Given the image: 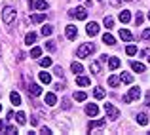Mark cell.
<instances>
[{"label": "cell", "mask_w": 150, "mask_h": 135, "mask_svg": "<svg viewBox=\"0 0 150 135\" xmlns=\"http://www.w3.org/2000/svg\"><path fill=\"white\" fill-rule=\"evenodd\" d=\"M93 51H95V44H93V42H86V44H82L80 48H78L76 55L82 57V59H86V57H91Z\"/></svg>", "instance_id": "cell-1"}, {"label": "cell", "mask_w": 150, "mask_h": 135, "mask_svg": "<svg viewBox=\"0 0 150 135\" xmlns=\"http://www.w3.org/2000/svg\"><path fill=\"white\" fill-rule=\"evenodd\" d=\"M2 21L6 23V25H11V23L15 21V10L11 6H6L2 10Z\"/></svg>", "instance_id": "cell-2"}, {"label": "cell", "mask_w": 150, "mask_h": 135, "mask_svg": "<svg viewBox=\"0 0 150 135\" xmlns=\"http://www.w3.org/2000/svg\"><path fill=\"white\" fill-rule=\"evenodd\" d=\"M105 114L110 120H118V118H120V110H118L112 103H105Z\"/></svg>", "instance_id": "cell-3"}, {"label": "cell", "mask_w": 150, "mask_h": 135, "mask_svg": "<svg viewBox=\"0 0 150 135\" xmlns=\"http://www.w3.org/2000/svg\"><path fill=\"white\" fill-rule=\"evenodd\" d=\"M69 15H70V17L80 19V21L88 19V11H86V8H76V10H70V11H69Z\"/></svg>", "instance_id": "cell-4"}, {"label": "cell", "mask_w": 150, "mask_h": 135, "mask_svg": "<svg viewBox=\"0 0 150 135\" xmlns=\"http://www.w3.org/2000/svg\"><path fill=\"white\" fill-rule=\"evenodd\" d=\"M99 29L101 27L97 25L95 21H91V23H88V27H86V33H88L89 36H95V34H99Z\"/></svg>", "instance_id": "cell-5"}, {"label": "cell", "mask_w": 150, "mask_h": 135, "mask_svg": "<svg viewBox=\"0 0 150 135\" xmlns=\"http://www.w3.org/2000/svg\"><path fill=\"white\" fill-rule=\"evenodd\" d=\"M65 34H67V38H69V40H74V38L78 36V29H76L74 25H67Z\"/></svg>", "instance_id": "cell-6"}, {"label": "cell", "mask_w": 150, "mask_h": 135, "mask_svg": "<svg viewBox=\"0 0 150 135\" xmlns=\"http://www.w3.org/2000/svg\"><path fill=\"white\" fill-rule=\"evenodd\" d=\"M86 114H88V116H97V114H99V107H97L95 103L86 105Z\"/></svg>", "instance_id": "cell-7"}, {"label": "cell", "mask_w": 150, "mask_h": 135, "mask_svg": "<svg viewBox=\"0 0 150 135\" xmlns=\"http://www.w3.org/2000/svg\"><path fill=\"white\" fill-rule=\"evenodd\" d=\"M27 91H29V95H33V97H38V95L42 93V88L38 84H30L29 88H27Z\"/></svg>", "instance_id": "cell-8"}, {"label": "cell", "mask_w": 150, "mask_h": 135, "mask_svg": "<svg viewBox=\"0 0 150 135\" xmlns=\"http://www.w3.org/2000/svg\"><path fill=\"white\" fill-rule=\"evenodd\" d=\"M10 99H11V105H13V107H19V105H21V95H19L17 91H11V93H10Z\"/></svg>", "instance_id": "cell-9"}, {"label": "cell", "mask_w": 150, "mask_h": 135, "mask_svg": "<svg viewBox=\"0 0 150 135\" xmlns=\"http://www.w3.org/2000/svg\"><path fill=\"white\" fill-rule=\"evenodd\" d=\"M103 42H105L106 46H114V44H116V38H114L110 33H105V34H103Z\"/></svg>", "instance_id": "cell-10"}, {"label": "cell", "mask_w": 150, "mask_h": 135, "mask_svg": "<svg viewBox=\"0 0 150 135\" xmlns=\"http://www.w3.org/2000/svg\"><path fill=\"white\" fill-rule=\"evenodd\" d=\"M120 38L124 42H131L133 40V34L129 33V31H125V29H120Z\"/></svg>", "instance_id": "cell-11"}, {"label": "cell", "mask_w": 150, "mask_h": 135, "mask_svg": "<svg viewBox=\"0 0 150 135\" xmlns=\"http://www.w3.org/2000/svg\"><path fill=\"white\" fill-rule=\"evenodd\" d=\"M120 21H122V23H129V21H131V11L122 10V11H120Z\"/></svg>", "instance_id": "cell-12"}, {"label": "cell", "mask_w": 150, "mask_h": 135, "mask_svg": "<svg viewBox=\"0 0 150 135\" xmlns=\"http://www.w3.org/2000/svg\"><path fill=\"white\" fill-rule=\"evenodd\" d=\"M76 84L84 88V86H89V84H91V80H89L88 76H80V74H78V76H76Z\"/></svg>", "instance_id": "cell-13"}, {"label": "cell", "mask_w": 150, "mask_h": 135, "mask_svg": "<svg viewBox=\"0 0 150 135\" xmlns=\"http://www.w3.org/2000/svg\"><path fill=\"white\" fill-rule=\"evenodd\" d=\"M118 67H120V59H118V57H108V69L116 70Z\"/></svg>", "instance_id": "cell-14"}, {"label": "cell", "mask_w": 150, "mask_h": 135, "mask_svg": "<svg viewBox=\"0 0 150 135\" xmlns=\"http://www.w3.org/2000/svg\"><path fill=\"white\" fill-rule=\"evenodd\" d=\"M105 124H106V120H103V118H101V120H95V122H89V126H88V128H89V131H91V129L103 128V126H105Z\"/></svg>", "instance_id": "cell-15"}, {"label": "cell", "mask_w": 150, "mask_h": 135, "mask_svg": "<svg viewBox=\"0 0 150 135\" xmlns=\"http://www.w3.org/2000/svg\"><path fill=\"white\" fill-rule=\"evenodd\" d=\"M46 105H48V107L57 105V97H55V93H46Z\"/></svg>", "instance_id": "cell-16"}, {"label": "cell", "mask_w": 150, "mask_h": 135, "mask_svg": "<svg viewBox=\"0 0 150 135\" xmlns=\"http://www.w3.org/2000/svg\"><path fill=\"white\" fill-rule=\"evenodd\" d=\"M129 97H131V101H137V99L141 97V90L139 88H129Z\"/></svg>", "instance_id": "cell-17"}, {"label": "cell", "mask_w": 150, "mask_h": 135, "mask_svg": "<svg viewBox=\"0 0 150 135\" xmlns=\"http://www.w3.org/2000/svg\"><path fill=\"white\" fill-rule=\"evenodd\" d=\"M89 70H91L93 74H99V72H101V61H91V65H89Z\"/></svg>", "instance_id": "cell-18"}, {"label": "cell", "mask_w": 150, "mask_h": 135, "mask_svg": "<svg viewBox=\"0 0 150 135\" xmlns=\"http://www.w3.org/2000/svg\"><path fill=\"white\" fill-rule=\"evenodd\" d=\"M131 69L135 70V72H144V65L139 61H131Z\"/></svg>", "instance_id": "cell-19"}, {"label": "cell", "mask_w": 150, "mask_h": 135, "mask_svg": "<svg viewBox=\"0 0 150 135\" xmlns=\"http://www.w3.org/2000/svg\"><path fill=\"white\" fill-rule=\"evenodd\" d=\"M120 82H124V84H131V82H133V76L129 72H122L120 74Z\"/></svg>", "instance_id": "cell-20"}, {"label": "cell", "mask_w": 150, "mask_h": 135, "mask_svg": "<svg viewBox=\"0 0 150 135\" xmlns=\"http://www.w3.org/2000/svg\"><path fill=\"white\" fill-rule=\"evenodd\" d=\"M38 78H40L42 84H50V82H51V74L50 72H40V74H38Z\"/></svg>", "instance_id": "cell-21"}, {"label": "cell", "mask_w": 150, "mask_h": 135, "mask_svg": "<svg viewBox=\"0 0 150 135\" xmlns=\"http://www.w3.org/2000/svg\"><path fill=\"white\" fill-rule=\"evenodd\" d=\"M34 42H36V33H29L25 36V44L30 46V44H34Z\"/></svg>", "instance_id": "cell-22"}, {"label": "cell", "mask_w": 150, "mask_h": 135, "mask_svg": "<svg viewBox=\"0 0 150 135\" xmlns=\"http://www.w3.org/2000/svg\"><path fill=\"white\" fill-rule=\"evenodd\" d=\"M108 86L110 88H118L120 86V76H108Z\"/></svg>", "instance_id": "cell-23"}, {"label": "cell", "mask_w": 150, "mask_h": 135, "mask_svg": "<svg viewBox=\"0 0 150 135\" xmlns=\"http://www.w3.org/2000/svg\"><path fill=\"white\" fill-rule=\"evenodd\" d=\"M137 122H139L141 126H146L148 124V116L144 112H139V114H137Z\"/></svg>", "instance_id": "cell-24"}, {"label": "cell", "mask_w": 150, "mask_h": 135, "mask_svg": "<svg viewBox=\"0 0 150 135\" xmlns=\"http://www.w3.org/2000/svg\"><path fill=\"white\" fill-rule=\"evenodd\" d=\"M33 8H36V10H48V2L46 0H38V2L33 4Z\"/></svg>", "instance_id": "cell-25"}, {"label": "cell", "mask_w": 150, "mask_h": 135, "mask_svg": "<svg viewBox=\"0 0 150 135\" xmlns=\"http://www.w3.org/2000/svg\"><path fill=\"white\" fill-rule=\"evenodd\" d=\"M44 19H46V14H34L33 17H30V21L33 23H42Z\"/></svg>", "instance_id": "cell-26"}, {"label": "cell", "mask_w": 150, "mask_h": 135, "mask_svg": "<svg viewBox=\"0 0 150 135\" xmlns=\"http://www.w3.org/2000/svg\"><path fill=\"white\" fill-rule=\"evenodd\" d=\"M70 69H72V72H74V74H80L82 70H84V67H82L80 63H76V61H74L72 65H70Z\"/></svg>", "instance_id": "cell-27"}, {"label": "cell", "mask_w": 150, "mask_h": 135, "mask_svg": "<svg viewBox=\"0 0 150 135\" xmlns=\"http://www.w3.org/2000/svg\"><path fill=\"white\" fill-rule=\"evenodd\" d=\"M40 33H42V36H50V34L53 33V27H51V25H44Z\"/></svg>", "instance_id": "cell-28"}, {"label": "cell", "mask_w": 150, "mask_h": 135, "mask_svg": "<svg viewBox=\"0 0 150 135\" xmlns=\"http://www.w3.org/2000/svg\"><path fill=\"white\" fill-rule=\"evenodd\" d=\"M93 97H95V99H103V97H105V90H103V88H95V90H93Z\"/></svg>", "instance_id": "cell-29"}, {"label": "cell", "mask_w": 150, "mask_h": 135, "mask_svg": "<svg viewBox=\"0 0 150 135\" xmlns=\"http://www.w3.org/2000/svg\"><path fill=\"white\" fill-rule=\"evenodd\" d=\"M74 99H76V101H86L88 95H86V91H76V93H74Z\"/></svg>", "instance_id": "cell-30"}, {"label": "cell", "mask_w": 150, "mask_h": 135, "mask_svg": "<svg viewBox=\"0 0 150 135\" xmlns=\"http://www.w3.org/2000/svg\"><path fill=\"white\" fill-rule=\"evenodd\" d=\"M40 55H42V48L34 46L33 50H30V57H40Z\"/></svg>", "instance_id": "cell-31"}, {"label": "cell", "mask_w": 150, "mask_h": 135, "mask_svg": "<svg viewBox=\"0 0 150 135\" xmlns=\"http://www.w3.org/2000/svg\"><path fill=\"white\" fill-rule=\"evenodd\" d=\"M40 67H44V69L51 67V57H42L40 59Z\"/></svg>", "instance_id": "cell-32"}, {"label": "cell", "mask_w": 150, "mask_h": 135, "mask_svg": "<svg viewBox=\"0 0 150 135\" xmlns=\"http://www.w3.org/2000/svg\"><path fill=\"white\" fill-rule=\"evenodd\" d=\"M103 23H105L106 31H110V29L114 27V19H112V17H105V21H103Z\"/></svg>", "instance_id": "cell-33"}, {"label": "cell", "mask_w": 150, "mask_h": 135, "mask_svg": "<svg viewBox=\"0 0 150 135\" xmlns=\"http://www.w3.org/2000/svg\"><path fill=\"white\" fill-rule=\"evenodd\" d=\"M15 118H17V124H25V122H27L25 112H17V114H15Z\"/></svg>", "instance_id": "cell-34"}, {"label": "cell", "mask_w": 150, "mask_h": 135, "mask_svg": "<svg viewBox=\"0 0 150 135\" xmlns=\"http://www.w3.org/2000/svg\"><path fill=\"white\" fill-rule=\"evenodd\" d=\"M4 133H8V135H13V133H17V129H15V126H6Z\"/></svg>", "instance_id": "cell-35"}, {"label": "cell", "mask_w": 150, "mask_h": 135, "mask_svg": "<svg viewBox=\"0 0 150 135\" xmlns=\"http://www.w3.org/2000/svg\"><path fill=\"white\" fill-rule=\"evenodd\" d=\"M125 53H127V55H135L137 53V48L135 46H127V48H125Z\"/></svg>", "instance_id": "cell-36"}, {"label": "cell", "mask_w": 150, "mask_h": 135, "mask_svg": "<svg viewBox=\"0 0 150 135\" xmlns=\"http://www.w3.org/2000/svg\"><path fill=\"white\" fill-rule=\"evenodd\" d=\"M63 109H65V110H70V109H72V103H70L69 99H63Z\"/></svg>", "instance_id": "cell-37"}, {"label": "cell", "mask_w": 150, "mask_h": 135, "mask_svg": "<svg viewBox=\"0 0 150 135\" xmlns=\"http://www.w3.org/2000/svg\"><path fill=\"white\" fill-rule=\"evenodd\" d=\"M135 23H137V25H143V14H141V11H137V17H135Z\"/></svg>", "instance_id": "cell-38"}, {"label": "cell", "mask_w": 150, "mask_h": 135, "mask_svg": "<svg viewBox=\"0 0 150 135\" xmlns=\"http://www.w3.org/2000/svg\"><path fill=\"white\" fill-rule=\"evenodd\" d=\"M53 72L57 74L59 78H63V69H61V67H53Z\"/></svg>", "instance_id": "cell-39"}, {"label": "cell", "mask_w": 150, "mask_h": 135, "mask_svg": "<svg viewBox=\"0 0 150 135\" xmlns=\"http://www.w3.org/2000/svg\"><path fill=\"white\" fill-rule=\"evenodd\" d=\"M122 2H131V0H110V4H112V6H120Z\"/></svg>", "instance_id": "cell-40"}, {"label": "cell", "mask_w": 150, "mask_h": 135, "mask_svg": "<svg viewBox=\"0 0 150 135\" xmlns=\"http://www.w3.org/2000/svg\"><path fill=\"white\" fill-rule=\"evenodd\" d=\"M143 38H144V40H150V29H144L143 31Z\"/></svg>", "instance_id": "cell-41"}, {"label": "cell", "mask_w": 150, "mask_h": 135, "mask_svg": "<svg viewBox=\"0 0 150 135\" xmlns=\"http://www.w3.org/2000/svg\"><path fill=\"white\" fill-rule=\"evenodd\" d=\"M46 48H48L50 51H55V44H53V42H46Z\"/></svg>", "instance_id": "cell-42"}, {"label": "cell", "mask_w": 150, "mask_h": 135, "mask_svg": "<svg viewBox=\"0 0 150 135\" xmlns=\"http://www.w3.org/2000/svg\"><path fill=\"white\" fill-rule=\"evenodd\" d=\"M40 133H44V135H51V129H50V128H46V126H44V128L40 129Z\"/></svg>", "instance_id": "cell-43"}, {"label": "cell", "mask_w": 150, "mask_h": 135, "mask_svg": "<svg viewBox=\"0 0 150 135\" xmlns=\"http://www.w3.org/2000/svg\"><path fill=\"white\" fill-rule=\"evenodd\" d=\"M144 105H148V107H150V90L146 91V97H144Z\"/></svg>", "instance_id": "cell-44"}, {"label": "cell", "mask_w": 150, "mask_h": 135, "mask_svg": "<svg viewBox=\"0 0 150 135\" xmlns=\"http://www.w3.org/2000/svg\"><path fill=\"white\" fill-rule=\"evenodd\" d=\"M30 124L36 126V124H38V118H36V116H30Z\"/></svg>", "instance_id": "cell-45"}, {"label": "cell", "mask_w": 150, "mask_h": 135, "mask_svg": "<svg viewBox=\"0 0 150 135\" xmlns=\"http://www.w3.org/2000/svg\"><path fill=\"white\" fill-rule=\"evenodd\" d=\"M122 101H124V103H129V101H131V97H129V95H124V97H122Z\"/></svg>", "instance_id": "cell-46"}, {"label": "cell", "mask_w": 150, "mask_h": 135, "mask_svg": "<svg viewBox=\"0 0 150 135\" xmlns=\"http://www.w3.org/2000/svg\"><path fill=\"white\" fill-rule=\"evenodd\" d=\"M4 129H6V124H4V122H0V133H2Z\"/></svg>", "instance_id": "cell-47"}, {"label": "cell", "mask_w": 150, "mask_h": 135, "mask_svg": "<svg viewBox=\"0 0 150 135\" xmlns=\"http://www.w3.org/2000/svg\"><path fill=\"white\" fill-rule=\"evenodd\" d=\"M148 63H150V55H148Z\"/></svg>", "instance_id": "cell-48"}, {"label": "cell", "mask_w": 150, "mask_h": 135, "mask_svg": "<svg viewBox=\"0 0 150 135\" xmlns=\"http://www.w3.org/2000/svg\"><path fill=\"white\" fill-rule=\"evenodd\" d=\"M148 19H150V11H148Z\"/></svg>", "instance_id": "cell-49"}, {"label": "cell", "mask_w": 150, "mask_h": 135, "mask_svg": "<svg viewBox=\"0 0 150 135\" xmlns=\"http://www.w3.org/2000/svg\"><path fill=\"white\" fill-rule=\"evenodd\" d=\"M0 110H2V105H0Z\"/></svg>", "instance_id": "cell-50"}, {"label": "cell", "mask_w": 150, "mask_h": 135, "mask_svg": "<svg viewBox=\"0 0 150 135\" xmlns=\"http://www.w3.org/2000/svg\"><path fill=\"white\" fill-rule=\"evenodd\" d=\"M99 2H101V0H99Z\"/></svg>", "instance_id": "cell-51"}]
</instances>
